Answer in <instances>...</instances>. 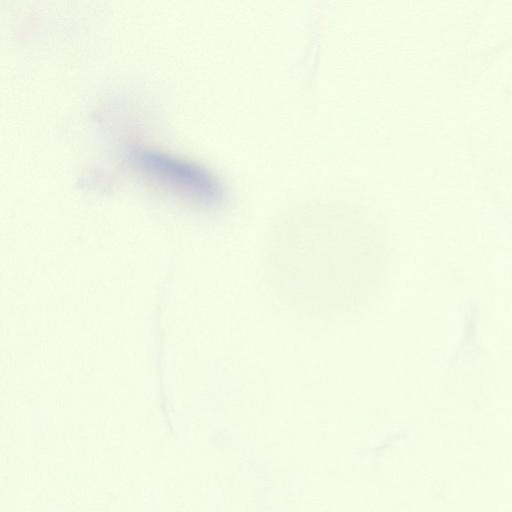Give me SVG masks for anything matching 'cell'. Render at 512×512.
<instances>
[{
	"label": "cell",
	"mask_w": 512,
	"mask_h": 512,
	"mask_svg": "<svg viewBox=\"0 0 512 512\" xmlns=\"http://www.w3.org/2000/svg\"><path fill=\"white\" fill-rule=\"evenodd\" d=\"M130 162L158 183L205 205H219L226 198L220 178L206 166L147 147L128 152Z\"/></svg>",
	"instance_id": "1"
}]
</instances>
